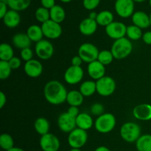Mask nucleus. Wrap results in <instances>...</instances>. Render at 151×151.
I'll return each instance as SVG.
<instances>
[{
	"label": "nucleus",
	"mask_w": 151,
	"mask_h": 151,
	"mask_svg": "<svg viewBox=\"0 0 151 151\" xmlns=\"http://www.w3.org/2000/svg\"><path fill=\"white\" fill-rule=\"evenodd\" d=\"M97 24L96 20L90 19V18H86L83 19L79 24V30L81 34L86 36H90L93 34L95 33L97 29Z\"/></svg>",
	"instance_id": "nucleus-18"
},
{
	"label": "nucleus",
	"mask_w": 151,
	"mask_h": 151,
	"mask_svg": "<svg viewBox=\"0 0 151 151\" xmlns=\"http://www.w3.org/2000/svg\"><path fill=\"white\" fill-rule=\"evenodd\" d=\"M36 55L41 60H49L54 54V47L50 41L42 39L36 43L35 47Z\"/></svg>",
	"instance_id": "nucleus-9"
},
{
	"label": "nucleus",
	"mask_w": 151,
	"mask_h": 151,
	"mask_svg": "<svg viewBox=\"0 0 151 151\" xmlns=\"http://www.w3.org/2000/svg\"><path fill=\"white\" fill-rule=\"evenodd\" d=\"M114 59V55L111 50L110 51L109 50H102L99 53L97 60L103 63L104 66H108L112 63Z\"/></svg>",
	"instance_id": "nucleus-35"
},
{
	"label": "nucleus",
	"mask_w": 151,
	"mask_h": 151,
	"mask_svg": "<svg viewBox=\"0 0 151 151\" xmlns=\"http://www.w3.org/2000/svg\"><path fill=\"white\" fill-rule=\"evenodd\" d=\"M7 103V97L3 91L0 92V109H3L4 105Z\"/></svg>",
	"instance_id": "nucleus-46"
},
{
	"label": "nucleus",
	"mask_w": 151,
	"mask_h": 151,
	"mask_svg": "<svg viewBox=\"0 0 151 151\" xmlns=\"http://www.w3.org/2000/svg\"><path fill=\"white\" fill-rule=\"evenodd\" d=\"M50 19L57 23L60 24L65 20L66 12L65 10L60 5H55L50 10Z\"/></svg>",
	"instance_id": "nucleus-26"
},
{
	"label": "nucleus",
	"mask_w": 151,
	"mask_h": 151,
	"mask_svg": "<svg viewBox=\"0 0 151 151\" xmlns=\"http://www.w3.org/2000/svg\"><path fill=\"white\" fill-rule=\"evenodd\" d=\"M58 125L60 131L69 134L77 128L76 117L69 114L68 112L62 113L58 118Z\"/></svg>",
	"instance_id": "nucleus-13"
},
{
	"label": "nucleus",
	"mask_w": 151,
	"mask_h": 151,
	"mask_svg": "<svg viewBox=\"0 0 151 151\" xmlns=\"http://www.w3.org/2000/svg\"><path fill=\"white\" fill-rule=\"evenodd\" d=\"M12 69L8 61L0 60V79L6 80L10 76Z\"/></svg>",
	"instance_id": "nucleus-36"
},
{
	"label": "nucleus",
	"mask_w": 151,
	"mask_h": 151,
	"mask_svg": "<svg viewBox=\"0 0 151 151\" xmlns=\"http://www.w3.org/2000/svg\"><path fill=\"white\" fill-rule=\"evenodd\" d=\"M142 38L145 44H147V45H151V31H147V32L143 33Z\"/></svg>",
	"instance_id": "nucleus-43"
},
{
	"label": "nucleus",
	"mask_w": 151,
	"mask_h": 151,
	"mask_svg": "<svg viewBox=\"0 0 151 151\" xmlns=\"http://www.w3.org/2000/svg\"><path fill=\"white\" fill-rule=\"evenodd\" d=\"M87 71L88 75L95 81H98L106 76V66L97 60L88 63Z\"/></svg>",
	"instance_id": "nucleus-16"
},
{
	"label": "nucleus",
	"mask_w": 151,
	"mask_h": 151,
	"mask_svg": "<svg viewBox=\"0 0 151 151\" xmlns=\"http://www.w3.org/2000/svg\"><path fill=\"white\" fill-rule=\"evenodd\" d=\"M127 27L120 22H113L106 27V32L109 38L117 40L126 35Z\"/></svg>",
	"instance_id": "nucleus-12"
},
{
	"label": "nucleus",
	"mask_w": 151,
	"mask_h": 151,
	"mask_svg": "<svg viewBox=\"0 0 151 151\" xmlns=\"http://www.w3.org/2000/svg\"><path fill=\"white\" fill-rule=\"evenodd\" d=\"M12 41H13V45L16 48L20 49L21 50L29 47L32 42L27 33H23V32L15 34L13 37Z\"/></svg>",
	"instance_id": "nucleus-22"
},
{
	"label": "nucleus",
	"mask_w": 151,
	"mask_h": 151,
	"mask_svg": "<svg viewBox=\"0 0 151 151\" xmlns=\"http://www.w3.org/2000/svg\"><path fill=\"white\" fill-rule=\"evenodd\" d=\"M7 151H24L23 149L20 148V147H13V148L10 149V150H7Z\"/></svg>",
	"instance_id": "nucleus-49"
},
{
	"label": "nucleus",
	"mask_w": 151,
	"mask_h": 151,
	"mask_svg": "<svg viewBox=\"0 0 151 151\" xmlns=\"http://www.w3.org/2000/svg\"><path fill=\"white\" fill-rule=\"evenodd\" d=\"M149 4H150V6L151 7V0H149Z\"/></svg>",
	"instance_id": "nucleus-54"
},
{
	"label": "nucleus",
	"mask_w": 151,
	"mask_h": 151,
	"mask_svg": "<svg viewBox=\"0 0 151 151\" xmlns=\"http://www.w3.org/2000/svg\"><path fill=\"white\" fill-rule=\"evenodd\" d=\"M44 36L49 39H57L61 35L62 27L60 24L54 21L48 20L41 24Z\"/></svg>",
	"instance_id": "nucleus-10"
},
{
	"label": "nucleus",
	"mask_w": 151,
	"mask_h": 151,
	"mask_svg": "<svg viewBox=\"0 0 151 151\" xmlns=\"http://www.w3.org/2000/svg\"><path fill=\"white\" fill-rule=\"evenodd\" d=\"M138 151H151V134H143L136 142Z\"/></svg>",
	"instance_id": "nucleus-28"
},
{
	"label": "nucleus",
	"mask_w": 151,
	"mask_h": 151,
	"mask_svg": "<svg viewBox=\"0 0 151 151\" xmlns=\"http://www.w3.org/2000/svg\"><path fill=\"white\" fill-rule=\"evenodd\" d=\"M7 7L8 6H7V3L0 1V19H2L4 16L6 15V13H7V11H8Z\"/></svg>",
	"instance_id": "nucleus-42"
},
{
	"label": "nucleus",
	"mask_w": 151,
	"mask_h": 151,
	"mask_svg": "<svg viewBox=\"0 0 151 151\" xmlns=\"http://www.w3.org/2000/svg\"><path fill=\"white\" fill-rule=\"evenodd\" d=\"M67 112L69 114L72 115V116H75V117H77L80 114L79 109H78V107H76V106H70L68 109Z\"/></svg>",
	"instance_id": "nucleus-45"
},
{
	"label": "nucleus",
	"mask_w": 151,
	"mask_h": 151,
	"mask_svg": "<svg viewBox=\"0 0 151 151\" xmlns=\"http://www.w3.org/2000/svg\"><path fill=\"white\" fill-rule=\"evenodd\" d=\"M0 146L5 151L10 150L14 147V141L10 134H2L0 136Z\"/></svg>",
	"instance_id": "nucleus-33"
},
{
	"label": "nucleus",
	"mask_w": 151,
	"mask_h": 151,
	"mask_svg": "<svg viewBox=\"0 0 151 151\" xmlns=\"http://www.w3.org/2000/svg\"><path fill=\"white\" fill-rule=\"evenodd\" d=\"M116 126V118L111 113H104L96 119L94 128L100 134H108Z\"/></svg>",
	"instance_id": "nucleus-4"
},
{
	"label": "nucleus",
	"mask_w": 151,
	"mask_h": 151,
	"mask_svg": "<svg viewBox=\"0 0 151 151\" xmlns=\"http://www.w3.org/2000/svg\"><path fill=\"white\" fill-rule=\"evenodd\" d=\"M133 115L139 120H151V105L148 103H142L137 105L133 110Z\"/></svg>",
	"instance_id": "nucleus-17"
},
{
	"label": "nucleus",
	"mask_w": 151,
	"mask_h": 151,
	"mask_svg": "<svg viewBox=\"0 0 151 151\" xmlns=\"http://www.w3.org/2000/svg\"><path fill=\"white\" fill-rule=\"evenodd\" d=\"M8 63L12 69H17L22 65V60H21V59L19 58L15 57L14 56L13 58H11L9 60Z\"/></svg>",
	"instance_id": "nucleus-40"
},
{
	"label": "nucleus",
	"mask_w": 151,
	"mask_h": 151,
	"mask_svg": "<svg viewBox=\"0 0 151 151\" xmlns=\"http://www.w3.org/2000/svg\"><path fill=\"white\" fill-rule=\"evenodd\" d=\"M99 53L100 51L98 48L91 43H83L78 49V55L85 63H90L97 60Z\"/></svg>",
	"instance_id": "nucleus-5"
},
{
	"label": "nucleus",
	"mask_w": 151,
	"mask_h": 151,
	"mask_svg": "<svg viewBox=\"0 0 151 151\" xmlns=\"http://www.w3.org/2000/svg\"><path fill=\"white\" fill-rule=\"evenodd\" d=\"M80 91L84 97L92 96L94 93L97 92L96 82L93 81H84L80 86Z\"/></svg>",
	"instance_id": "nucleus-29"
},
{
	"label": "nucleus",
	"mask_w": 151,
	"mask_h": 151,
	"mask_svg": "<svg viewBox=\"0 0 151 151\" xmlns=\"http://www.w3.org/2000/svg\"><path fill=\"white\" fill-rule=\"evenodd\" d=\"M94 124L92 117L87 113H80V114L76 117L77 128L84 131L91 129Z\"/></svg>",
	"instance_id": "nucleus-21"
},
{
	"label": "nucleus",
	"mask_w": 151,
	"mask_h": 151,
	"mask_svg": "<svg viewBox=\"0 0 151 151\" xmlns=\"http://www.w3.org/2000/svg\"><path fill=\"white\" fill-rule=\"evenodd\" d=\"M61 2H63V3H68V2H70L72 0H60Z\"/></svg>",
	"instance_id": "nucleus-51"
},
{
	"label": "nucleus",
	"mask_w": 151,
	"mask_h": 151,
	"mask_svg": "<svg viewBox=\"0 0 151 151\" xmlns=\"http://www.w3.org/2000/svg\"><path fill=\"white\" fill-rule=\"evenodd\" d=\"M97 14H98V13H97L96 12L92 11V12H91V13H89L88 18L93 19V20H96V19H97Z\"/></svg>",
	"instance_id": "nucleus-48"
},
{
	"label": "nucleus",
	"mask_w": 151,
	"mask_h": 151,
	"mask_svg": "<svg viewBox=\"0 0 151 151\" xmlns=\"http://www.w3.org/2000/svg\"><path fill=\"white\" fill-rule=\"evenodd\" d=\"M69 151H82L81 149H78V148H71V150Z\"/></svg>",
	"instance_id": "nucleus-52"
},
{
	"label": "nucleus",
	"mask_w": 151,
	"mask_h": 151,
	"mask_svg": "<svg viewBox=\"0 0 151 151\" xmlns=\"http://www.w3.org/2000/svg\"><path fill=\"white\" fill-rule=\"evenodd\" d=\"M146 0H134V2H138V3H142V2H144Z\"/></svg>",
	"instance_id": "nucleus-50"
},
{
	"label": "nucleus",
	"mask_w": 151,
	"mask_h": 151,
	"mask_svg": "<svg viewBox=\"0 0 151 151\" xmlns=\"http://www.w3.org/2000/svg\"><path fill=\"white\" fill-rule=\"evenodd\" d=\"M126 35L129 40L138 41L140 38H142L143 33L141 28L133 24L127 27Z\"/></svg>",
	"instance_id": "nucleus-32"
},
{
	"label": "nucleus",
	"mask_w": 151,
	"mask_h": 151,
	"mask_svg": "<svg viewBox=\"0 0 151 151\" xmlns=\"http://www.w3.org/2000/svg\"><path fill=\"white\" fill-rule=\"evenodd\" d=\"M21 58L25 62H27L29 60L33 59V52L29 47L25 48L24 50H21Z\"/></svg>",
	"instance_id": "nucleus-38"
},
{
	"label": "nucleus",
	"mask_w": 151,
	"mask_h": 151,
	"mask_svg": "<svg viewBox=\"0 0 151 151\" xmlns=\"http://www.w3.org/2000/svg\"><path fill=\"white\" fill-rule=\"evenodd\" d=\"M131 18H132V22L134 25L141 29H145L150 26V15H147L145 12H134Z\"/></svg>",
	"instance_id": "nucleus-19"
},
{
	"label": "nucleus",
	"mask_w": 151,
	"mask_h": 151,
	"mask_svg": "<svg viewBox=\"0 0 151 151\" xmlns=\"http://www.w3.org/2000/svg\"><path fill=\"white\" fill-rule=\"evenodd\" d=\"M24 72L29 78H38L42 74L43 66L41 62L35 59H32L24 64Z\"/></svg>",
	"instance_id": "nucleus-15"
},
{
	"label": "nucleus",
	"mask_w": 151,
	"mask_h": 151,
	"mask_svg": "<svg viewBox=\"0 0 151 151\" xmlns=\"http://www.w3.org/2000/svg\"><path fill=\"white\" fill-rule=\"evenodd\" d=\"M84 72L81 66H71L64 73V80L69 85L79 83L83 78Z\"/></svg>",
	"instance_id": "nucleus-14"
},
{
	"label": "nucleus",
	"mask_w": 151,
	"mask_h": 151,
	"mask_svg": "<svg viewBox=\"0 0 151 151\" xmlns=\"http://www.w3.org/2000/svg\"><path fill=\"white\" fill-rule=\"evenodd\" d=\"M31 0H7V4L10 10L16 11H22L29 7Z\"/></svg>",
	"instance_id": "nucleus-30"
},
{
	"label": "nucleus",
	"mask_w": 151,
	"mask_h": 151,
	"mask_svg": "<svg viewBox=\"0 0 151 151\" xmlns=\"http://www.w3.org/2000/svg\"><path fill=\"white\" fill-rule=\"evenodd\" d=\"M7 0H0V1H3V2H5V3H7Z\"/></svg>",
	"instance_id": "nucleus-53"
},
{
	"label": "nucleus",
	"mask_w": 151,
	"mask_h": 151,
	"mask_svg": "<svg viewBox=\"0 0 151 151\" xmlns=\"http://www.w3.org/2000/svg\"><path fill=\"white\" fill-rule=\"evenodd\" d=\"M27 35L32 42L38 43V41L42 40L44 33H43L41 27L36 24H32L27 28Z\"/></svg>",
	"instance_id": "nucleus-24"
},
{
	"label": "nucleus",
	"mask_w": 151,
	"mask_h": 151,
	"mask_svg": "<svg viewBox=\"0 0 151 151\" xmlns=\"http://www.w3.org/2000/svg\"><path fill=\"white\" fill-rule=\"evenodd\" d=\"M13 57L14 53L11 46L7 43H2L0 45V60L9 61Z\"/></svg>",
	"instance_id": "nucleus-31"
},
{
	"label": "nucleus",
	"mask_w": 151,
	"mask_h": 151,
	"mask_svg": "<svg viewBox=\"0 0 151 151\" xmlns=\"http://www.w3.org/2000/svg\"><path fill=\"white\" fill-rule=\"evenodd\" d=\"M150 26H151V13L150 14Z\"/></svg>",
	"instance_id": "nucleus-55"
},
{
	"label": "nucleus",
	"mask_w": 151,
	"mask_h": 151,
	"mask_svg": "<svg viewBox=\"0 0 151 151\" xmlns=\"http://www.w3.org/2000/svg\"><path fill=\"white\" fill-rule=\"evenodd\" d=\"M100 0H83L84 8L88 10H93L98 7Z\"/></svg>",
	"instance_id": "nucleus-37"
},
{
	"label": "nucleus",
	"mask_w": 151,
	"mask_h": 151,
	"mask_svg": "<svg viewBox=\"0 0 151 151\" xmlns=\"http://www.w3.org/2000/svg\"><path fill=\"white\" fill-rule=\"evenodd\" d=\"M120 136L126 142H136L141 137V128L135 122H125L120 128Z\"/></svg>",
	"instance_id": "nucleus-3"
},
{
	"label": "nucleus",
	"mask_w": 151,
	"mask_h": 151,
	"mask_svg": "<svg viewBox=\"0 0 151 151\" xmlns=\"http://www.w3.org/2000/svg\"><path fill=\"white\" fill-rule=\"evenodd\" d=\"M94 151H111L110 149L108 148L106 146H100V147H97Z\"/></svg>",
	"instance_id": "nucleus-47"
},
{
	"label": "nucleus",
	"mask_w": 151,
	"mask_h": 151,
	"mask_svg": "<svg viewBox=\"0 0 151 151\" xmlns=\"http://www.w3.org/2000/svg\"><path fill=\"white\" fill-rule=\"evenodd\" d=\"M67 91L64 86L59 81L52 80L46 83L44 94L46 100L52 105L62 104L66 101Z\"/></svg>",
	"instance_id": "nucleus-1"
},
{
	"label": "nucleus",
	"mask_w": 151,
	"mask_h": 151,
	"mask_svg": "<svg viewBox=\"0 0 151 151\" xmlns=\"http://www.w3.org/2000/svg\"><path fill=\"white\" fill-rule=\"evenodd\" d=\"M88 140V134L86 131L76 128L70 132L68 136V144L72 148L81 149L83 147Z\"/></svg>",
	"instance_id": "nucleus-6"
},
{
	"label": "nucleus",
	"mask_w": 151,
	"mask_h": 151,
	"mask_svg": "<svg viewBox=\"0 0 151 151\" xmlns=\"http://www.w3.org/2000/svg\"><path fill=\"white\" fill-rule=\"evenodd\" d=\"M84 100V96L80 91L72 90L68 92L66 97V102L70 106H76L79 107L83 104Z\"/></svg>",
	"instance_id": "nucleus-23"
},
{
	"label": "nucleus",
	"mask_w": 151,
	"mask_h": 151,
	"mask_svg": "<svg viewBox=\"0 0 151 151\" xmlns=\"http://www.w3.org/2000/svg\"><path fill=\"white\" fill-rule=\"evenodd\" d=\"M133 51L132 42L128 38L115 40L111 48V52L113 54L114 59L122 60L126 58Z\"/></svg>",
	"instance_id": "nucleus-2"
},
{
	"label": "nucleus",
	"mask_w": 151,
	"mask_h": 151,
	"mask_svg": "<svg viewBox=\"0 0 151 151\" xmlns=\"http://www.w3.org/2000/svg\"><path fill=\"white\" fill-rule=\"evenodd\" d=\"M35 17L38 22H41V24L47 22L50 19V10L44 7H38L35 13Z\"/></svg>",
	"instance_id": "nucleus-34"
},
{
	"label": "nucleus",
	"mask_w": 151,
	"mask_h": 151,
	"mask_svg": "<svg viewBox=\"0 0 151 151\" xmlns=\"http://www.w3.org/2000/svg\"><path fill=\"white\" fill-rule=\"evenodd\" d=\"M83 60L79 55H75L72 58V66H81L83 63Z\"/></svg>",
	"instance_id": "nucleus-44"
},
{
	"label": "nucleus",
	"mask_w": 151,
	"mask_h": 151,
	"mask_svg": "<svg viewBox=\"0 0 151 151\" xmlns=\"http://www.w3.org/2000/svg\"><path fill=\"white\" fill-rule=\"evenodd\" d=\"M97 92L103 97H109L114 94L116 89V82L109 76H104L96 81Z\"/></svg>",
	"instance_id": "nucleus-7"
},
{
	"label": "nucleus",
	"mask_w": 151,
	"mask_h": 151,
	"mask_svg": "<svg viewBox=\"0 0 151 151\" xmlns=\"http://www.w3.org/2000/svg\"><path fill=\"white\" fill-rule=\"evenodd\" d=\"M104 106L102 104H100V103H94L91 107V114L97 116L103 114H104Z\"/></svg>",
	"instance_id": "nucleus-39"
},
{
	"label": "nucleus",
	"mask_w": 151,
	"mask_h": 151,
	"mask_svg": "<svg viewBox=\"0 0 151 151\" xmlns=\"http://www.w3.org/2000/svg\"><path fill=\"white\" fill-rule=\"evenodd\" d=\"M97 24L103 27H107L114 22V15L109 10H103L97 14L96 19Z\"/></svg>",
	"instance_id": "nucleus-27"
},
{
	"label": "nucleus",
	"mask_w": 151,
	"mask_h": 151,
	"mask_svg": "<svg viewBox=\"0 0 151 151\" xmlns=\"http://www.w3.org/2000/svg\"><path fill=\"white\" fill-rule=\"evenodd\" d=\"M39 144L43 151H58L60 146L59 139L51 133L41 136Z\"/></svg>",
	"instance_id": "nucleus-11"
},
{
	"label": "nucleus",
	"mask_w": 151,
	"mask_h": 151,
	"mask_svg": "<svg viewBox=\"0 0 151 151\" xmlns=\"http://www.w3.org/2000/svg\"><path fill=\"white\" fill-rule=\"evenodd\" d=\"M134 0H116L114 9L118 16L123 19H127L134 13Z\"/></svg>",
	"instance_id": "nucleus-8"
},
{
	"label": "nucleus",
	"mask_w": 151,
	"mask_h": 151,
	"mask_svg": "<svg viewBox=\"0 0 151 151\" xmlns=\"http://www.w3.org/2000/svg\"><path fill=\"white\" fill-rule=\"evenodd\" d=\"M34 128L35 131L41 136L45 135L50 131V122L46 118L38 117L34 122Z\"/></svg>",
	"instance_id": "nucleus-25"
},
{
	"label": "nucleus",
	"mask_w": 151,
	"mask_h": 151,
	"mask_svg": "<svg viewBox=\"0 0 151 151\" xmlns=\"http://www.w3.org/2000/svg\"><path fill=\"white\" fill-rule=\"evenodd\" d=\"M3 23L9 28H15L20 24L21 17L19 12L10 10L2 19Z\"/></svg>",
	"instance_id": "nucleus-20"
},
{
	"label": "nucleus",
	"mask_w": 151,
	"mask_h": 151,
	"mask_svg": "<svg viewBox=\"0 0 151 151\" xmlns=\"http://www.w3.org/2000/svg\"><path fill=\"white\" fill-rule=\"evenodd\" d=\"M41 3L43 7L50 10L55 5V0H41Z\"/></svg>",
	"instance_id": "nucleus-41"
}]
</instances>
